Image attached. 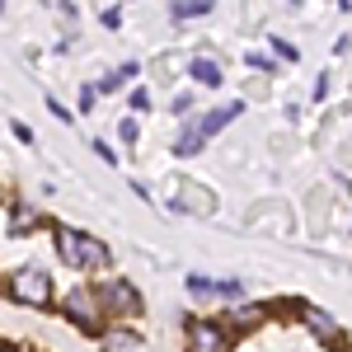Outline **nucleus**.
I'll use <instances>...</instances> for the list:
<instances>
[{
	"instance_id": "1",
	"label": "nucleus",
	"mask_w": 352,
	"mask_h": 352,
	"mask_svg": "<svg viewBox=\"0 0 352 352\" xmlns=\"http://www.w3.org/2000/svg\"><path fill=\"white\" fill-rule=\"evenodd\" d=\"M56 249H61V263H66V268H109V249L99 240H89L85 230L61 226V230H56Z\"/></svg>"
},
{
	"instance_id": "2",
	"label": "nucleus",
	"mask_w": 352,
	"mask_h": 352,
	"mask_svg": "<svg viewBox=\"0 0 352 352\" xmlns=\"http://www.w3.org/2000/svg\"><path fill=\"white\" fill-rule=\"evenodd\" d=\"M10 296L19 300V305H33V310H47L52 305V277L43 268H14L10 272Z\"/></svg>"
},
{
	"instance_id": "3",
	"label": "nucleus",
	"mask_w": 352,
	"mask_h": 352,
	"mask_svg": "<svg viewBox=\"0 0 352 352\" xmlns=\"http://www.w3.org/2000/svg\"><path fill=\"white\" fill-rule=\"evenodd\" d=\"M226 343H230V333L221 324H212V320L188 324V352H226Z\"/></svg>"
},
{
	"instance_id": "4",
	"label": "nucleus",
	"mask_w": 352,
	"mask_h": 352,
	"mask_svg": "<svg viewBox=\"0 0 352 352\" xmlns=\"http://www.w3.org/2000/svg\"><path fill=\"white\" fill-rule=\"evenodd\" d=\"M174 207H184V212H197V217H207V212H217V197L212 192H202L197 184H174V197H169Z\"/></svg>"
},
{
	"instance_id": "5",
	"label": "nucleus",
	"mask_w": 352,
	"mask_h": 352,
	"mask_svg": "<svg viewBox=\"0 0 352 352\" xmlns=\"http://www.w3.org/2000/svg\"><path fill=\"white\" fill-rule=\"evenodd\" d=\"M99 300H104L109 310H118V315H132L136 305H141L132 282H104V287H99Z\"/></svg>"
},
{
	"instance_id": "6",
	"label": "nucleus",
	"mask_w": 352,
	"mask_h": 352,
	"mask_svg": "<svg viewBox=\"0 0 352 352\" xmlns=\"http://www.w3.org/2000/svg\"><path fill=\"white\" fill-rule=\"evenodd\" d=\"M66 315L80 329H99V305H94L89 292H71V296H66Z\"/></svg>"
},
{
	"instance_id": "7",
	"label": "nucleus",
	"mask_w": 352,
	"mask_h": 352,
	"mask_svg": "<svg viewBox=\"0 0 352 352\" xmlns=\"http://www.w3.org/2000/svg\"><path fill=\"white\" fill-rule=\"evenodd\" d=\"M235 113H240V104H226V109L207 113V118H197V122H192V127H197V136H202V141H207V136H217L221 127H226V122H230V118H235Z\"/></svg>"
},
{
	"instance_id": "8",
	"label": "nucleus",
	"mask_w": 352,
	"mask_h": 352,
	"mask_svg": "<svg viewBox=\"0 0 352 352\" xmlns=\"http://www.w3.org/2000/svg\"><path fill=\"white\" fill-rule=\"evenodd\" d=\"M300 315H305V324L315 329V333H324V338H343V333H338V324L329 320L324 310H315V305H300Z\"/></svg>"
},
{
	"instance_id": "9",
	"label": "nucleus",
	"mask_w": 352,
	"mask_h": 352,
	"mask_svg": "<svg viewBox=\"0 0 352 352\" xmlns=\"http://www.w3.org/2000/svg\"><path fill=\"white\" fill-rule=\"evenodd\" d=\"M192 80H197V85H212V89H217V85H221V66L212 61V56H197V61H192Z\"/></svg>"
},
{
	"instance_id": "10",
	"label": "nucleus",
	"mask_w": 352,
	"mask_h": 352,
	"mask_svg": "<svg viewBox=\"0 0 352 352\" xmlns=\"http://www.w3.org/2000/svg\"><path fill=\"white\" fill-rule=\"evenodd\" d=\"M188 287L192 292H212V296H235V292H240L235 282H212V277H192Z\"/></svg>"
},
{
	"instance_id": "11",
	"label": "nucleus",
	"mask_w": 352,
	"mask_h": 352,
	"mask_svg": "<svg viewBox=\"0 0 352 352\" xmlns=\"http://www.w3.org/2000/svg\"><path fill=\"white\" fill-rule=\"evenodd\" d=\"M192 151H202V136H197V127H184V136H179V141H174V155H192Z\"/></svg>"
},
{
	"instance_id": "12",
	"label": "nucleus",
	"mask_w": 352,
	"mask_h": 352,
	"mask_svg": "<svg viewBox=\"0 0 352 352\" xmlns=\"http://www.w3.org/2000/svg\"><path fill=\"white\" fill-rule=\"evenodd\" d=\"M207 10H212V0H184V5H174V19H197Z\"/></svg>"
},
{
	"instance_id": "13",
	"label": "nucleus",
	"mask_w": 352,
	"mask_h": 352,
	"mask_svg": "<svg viewBox=\"0 0 352 352\" xmlns=\"http://www.w3.org/2000/svg\"><path fill=\"white\" fill-rule=\"evenodd\" d=\"M104 348H109V352H132L136 348V333H122V329H118V333L104 338Z\"/></svg>"
},
{
	"instance_id": "14",
	"label": "nucleus",
	"mask_w": 352,
	"mask_h": 352,
	"mask_svg": "<svg viewBox=\"0 0 352 352\" xmlns=\"http://www.w3.org/2000/svg\"><path fill=\"white\" fill-rule=\"evenodd\" d=\"M127 76H136V61H127V66H122V71H113L109 80H99V89H118V85L127 80Z\"/></svg>"
},
{
	"instance_id": "15",
	"label": "nucleus",
	"mask_w": 352,
	"mask_h": 352,
	"mask_svg": "<svg viewBox=\"0 0 352 352\" xmlns=\"http://www.w3.org/2000/svg\"><path fill=\"white\" fill-rule=\"evenodd\" d=\"M263 320V310H235V324H258Z\"/></svg>"
},
{
	"instance_id": "16",
	"label": "nucleus",
	"mask_w": 352,
	"mask_h": 352,
	"mask_svg": "<svg viewBox=\"0 0 352 352\" xmlns=\"http://www.w3.org/2000/svg\"><path fill=\"white\" fill-rule=\"evenodd\" d=\"M24 226H33V212H28V207H19V212H14V230L24 235Z\"/></svg>"
},
{
	"instance_id": "17",
	"label": "nucleus",
	"mask_w": 352,
	"mask_h": 352,
	"mask_svg": "<svg viewBox=\"0 0 352 352\" xmlns=\"http://www.w3.org/2000/svg\"><path fill=\"white\" fill-rule=\"evenodd\" d=\"M272 52H277V56H287V61H296V47H292V43H282V38L272 43Z\"/></svg>"
},
{
	"instance_id": "18",
	"label": "nucleus",
	"mask_w": 352,
	"mask_h": 352,
	"mask_svg": "<svg viewBox=\"0 0 352 352\" xmlns=\"http://www.w3.org/2000/svg\"><path fill=\"white\" fill-rule=\"evenodd\" d=\"M0 352H10V348H0Z\"/></svg>"
}]
</instances>
